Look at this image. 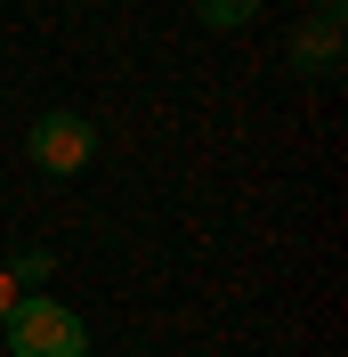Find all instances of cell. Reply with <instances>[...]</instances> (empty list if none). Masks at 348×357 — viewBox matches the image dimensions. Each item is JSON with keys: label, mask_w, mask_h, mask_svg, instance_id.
<instances>
[{"label": "cell", "mask_w": 348, "mask_h": 357, "mask_svg": "<svg viewBox=\"0 0 348 357\" xmlns=\"http://www.w3.org/2000/svg\"><path fill=\"white\" fill-rule=\"evenodd\" d=\"M0 333H8V349H17V357H89V325H81L73 309H57V301H41V292L17 301Z\"/></svg>", "instance_id": "6da1fadb"}, {"label": "cell", "mask_w": 348, "mask_h": 357, "mask_svg": "<svg viewBox=\"0 0 348 357\" xmlns=\"http://www.w3.org/2000/svg\"><path fill=\"white\" fill-rule=\"evenodd\" d=\"M195 17L211 24V33H235V24L260 17V0H195Z\"/></svg>", "instance_id": "277c9868"}, {"label": "cell", "mask_w": 348, "mask_h": 357, "mask_svg": "<svg viewBox=\"0 0 348 357\" xmlns=\"http://www.w3.org/2000/svg\"><path fill=\"white\" fill-rule=\"evenodd\" d=\"M24 155L41 162L49 178H73V171H89V155H97V122H89V114H41L33 138H24Z\"/></svg>", "instance_id": "7a4b0ae2"}, {"label": "cell", "mask_w": 348, "mask_h": 357, "mask_svg": "<svg viewBox=\"0 0 348 357\" xmlns=\"http://www.w3.org/2000/svg\"><path fill=\"white\" fill-rule=\"evenodd\" d=\"M292 66L308 73V82H340V17H316L292 33Z\"/></svg>", "instance_id": "3957f363"}, {"label": "cell", "mask_w": 348, "mask_h": 357, "mask_svg": "<svg viewBox=\"0 0 348 357\" xmlns=\"http://www.w3.org/2000/svg\"><path fill=\"white\" fill-rule=\"evenodd\" d=\"M8 284H49V252H17V260H8Z\"/></svg>", "instance_id": "5b68a950"}, {"label": "cell", "mask_w": 348, "mask_h": 357, "mask_svg": "<svg viewBox=\"0 0 348 357\" xmlns=\"http://www.w3.org/2000/svg\"><path fill=\"white\" fill-rule=\"evenodd\" d=\"M17 301H24V292L8 284V268H0V325H8V309H17Z\"/></svg>", "instance_id": "8992f818"}]
</instances>
